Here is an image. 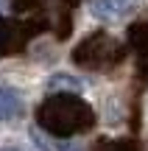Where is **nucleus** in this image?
I'll return each mask as SVG.
<instances>
[{"label":"nucleus","instance_id":"20e7f679","mask_svg":"<svg viewBox=\"0 0 148 151\" xmlns=\"http://www.w3.org/2000/svg\"><path fill=\"white\" fill-rule=\"evenodd\" d=\"M140 3L143 0H89V11H92V17H98L104 22H117L123 17L134 14L140 9Z\"/></svg>","mask_w":148,"mask_h":151},{"label":"nucleus","instance_id":"7ed1b4c3","mask_svg":"<svg viewBox=\"0 0 148 151\" xmlns=\"http://www.w3.org/2000/svg\"><path fill=\"white\" fill-rule=\"evenodd\" d=\"M39 28L42 25H36V22H22V20H6V17H0V56L20 53Z\"/></svg>","mask_w":148,"mask_h":151},{"label":"nucleus","instance_id":"1a4fd4ad","mask_svg":"<svg viewBox=\"0 0 148 151\" xmlns=\"http://www.w3.org/2000/svg\"><path fill=\"white\" fill-rule=\"evenodd\" d=\"M45 0H14V9L17 11H28V9H36V6H42Z\"/></svg>","mask_w":148,"mask_h":151},{"label":"nucleus","instance_id":"423d86ee","mask_svg":"<svg viewBox=\"0 0 148 151\" xmlns=\"http://www.w3.org/2000/svg\"><path fill=\"white\" fill-rule=\"evenodd\" d=\"M22 112V101L14 90H6L0 87V120H11Z\"/></svg>","mask_w":148,"mask_h":151},{"label":"nucleus","instance_id":"f03ea898","mask_svg":"<svg viewBox=\"0 0 148 151\" xmlns=\"http://www.w3.org/2000/svg\"><path fill=\"white\" fill-rule=\"evenodd\" d=\"M126 56V45L109 37L106 31H95L73 50V62L87 70H109V67L120 65Z\"/></svg>","mask_w":148,"mask_h":151},{"label":"nucleus","instance_id":"9b49d317","mask_svg":"<svg viewBox=\"0 0 148 151\" xmlns=\"http://www.w3.org/2000/svg\"><path fill=\"white\" fill-rule=\"evenodd\" d=\"M6 6H9V3H6V0H0V14L6 11Z\"/></svg>","mask_w":148,"mask_h":151},{"label":"nucleus","instance_id":"9d476101","mask_svg":"<svg viewBox=\"0 0 148 151\" xmlns=\"http://www.w3.org/2000/svg\"><path fill=\"white\" fill-rule=\"evenodd\" d=\"M0 151H22V148H17V146H6V148H0Z\"/></svg>","mask_w":148,"mask_h":151},{"label":"nucleus","instance_id":"0eeeda50","mask_svg":"<svg viewBox=\"0 0 148 151\" xmlns=\"http://www.w3.org/2000/svg\"><path fill=\"white\" fill-rule=\"evenodd\" d=\"M48 90L50 92H76V95H81L84 84L76 78V76H67V73H56L48 78Z\"/></svg>","mask_w":148,"mask_h":151},{"label":"nucleus","instance_id":"6e6552de","mask_svg":"<svg viewBox=\"0 0 148 151\" xmlns=\"http://www.w3.org/2000/svg\"><path fill=\"white\" fill-rule=\"evenodd\" d=\"M98 151H137L132 140H112V143H101Z\"/></svg>","mask_w":148,"mask_h":151},{"label":"nucleus","instance_id":"39448f33","mask_svg":"<svg viewBox=\"0 0 148 151\" xmlns=\"http://www.w3.org/2000/svg\"><path fill=\"white\" fill-rule=\"evenodd\" d=\"M129 39H132L134 53H137L140 76L148 78V22H143V25H132V28H129Z\"/></svg>","mask_w":148,"mask_h":151},{"label":"nucleus","instance_id":"f257e3e1","mask_svg":"<svg viewBox=\"0 0 148 151\" xmlns=\"http://www.w3.org/2000/svg\"><path fill=\"white\" fill-rule=\"evenodd\" d=\"M36 123L53 137H73L95 126V112L76 92H50L36 109Z\"/></svg>","mask_w":148,"mask_h":151}]
</instances>
